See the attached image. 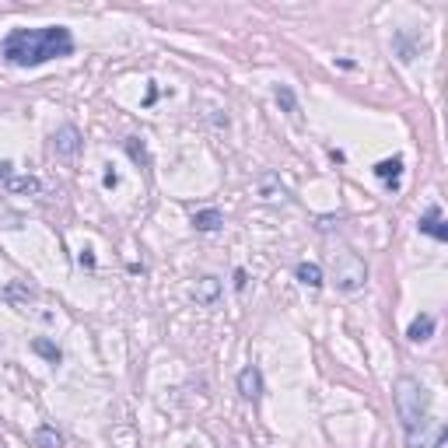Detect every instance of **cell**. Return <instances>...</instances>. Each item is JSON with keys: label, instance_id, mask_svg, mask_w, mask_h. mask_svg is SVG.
Listing matches in <instances>:
<instances>
[{"label": "cell", "instance_id": "7c38bea8", "mask_svg": "<svg viewBox=\"0 0 448 448\" xmlns=\"http://www.w3.org/2000/svg\"><path fill=\"white\" fill-rule=\"evenodd\" d=\"M375 175L396 189V186H400V175H403V158H385V162H378L375 165Z\"/></svg>", "mask_w": 448, "mask_h": 448}, {"label": "cell", "instance_id": "ac0fdd59", "mask_svg": "<svg viewBox=\"0 0 448 448\" xmlns=\"http://www.w3.org/2000/svg\"><path fill=\"white\" fill-rule=\"evenodd\" d=\"M126 155H130L133 162L147 165V151H144V144H137V137H130V140H126Z\"/></svg>", "mask_w": 448, "mask_h": 448}, {"label": "cell", "instance_id": "2e32d148", "mask_svg": "<svg viewBox=\"0 0 448 448\" xmlns=\"http://www.w3.org/2000/svg\"><path fill=\"white\" fill-rule=\"evenodd\" d=\"M32 350H36L39 358H46L49 365H60V361H63V354H60V347H56V343H49L46 336H36V340H32Z\"/></svg>", "mask_w": 448, "mask_h": 448}, {"label": "cell", "instance_id": "ba28073f", "mask_svg": "<svg viewBox=\"0 0 448 448\" xmlns=\"http://www.w3.org/2000/svg\"><path fill=\"white\" fill-rule=\"evenodd\" d=\"M217 294H221V281H217V277H200L197 284L189 287V298H193L197 305H214Z\"/></svg>", "mask_w": 448, "mask_h": 448}, {"label": "cell", "instance_id": "6da1fadb", "mask_svg": "<svg viewBox=\"0 0 448 448\" xmlns=\"http://www.w3.org/2000/svg\"><path fill=\"white\" fill-rule=\"evenodd\" d=\"M74 53V36L63 25H46V28H14L0 42V56L11 67H42L49 60L71 56Z\"/></svg>", "mask_w": 448, "mask_h": 448}, {"label": "cell", "instance_id": "5bb4252c", "mask_svg": "<svg viewBox=\"0 0 448 448\" xmlns=\"http://www.w3.org/2000/svg\"><path fill=\"white\" fill-rule=\"evenodd\" d=\"M259 189H263V200H291L287 189L281 186V179H277L274 172H266V175L259 179Z\"/></svg>", "mask_w": 448, "mask_h": 448}, {"label": "cell", "instance_id": "8992f818", "mask_svg": "<svg viewBox=\"0 0 448 448\" xmlns=\"http://www.w3.org/2000/svg\"><path fill=\"white\" fill-rule=\"evenodd\" d=\"M417 228H420L424 235H431L434 242H448V228H445V217H442V207L438 204L427 207V214L417 221Z\"/></svg>", "mask_w": 448, "mask_h": 448}, {"label": "cell", "instance_id": "8fae6325", "mask_svg": "<svg viewBox=\"0 0 448 448\" xmlns=\"http://www.w3.org/2000/svg\"><path fill=\"white\" fill-rule=\"evenodd\" d=\"M4 182H7V193H25V197H36L42 189V182L36 175H7Z\"/></svg>", "mask_w": 448, "mask_h": 448}, {"label": "cell", "instance_id": "3957f363", "mask_svg": "<svg viewBox=\"0 0 448 448\" xmlns=\"http://www.w3.org/2000/svg\"><path fill=\"white\" fill-rule=\"evenodd\" d=\"M333 270H336V287L340 291H361L368 284V266L358 252H350L347 245L340 252H333Z\"/></svg>", "mask_w": 448, "mask_h": 448}, {"label": "cell", "instance_id": "277c9868", "mask_svg": "<svg viewBox=\"0 0 448 448\" xmlns=\"http://www.w3.org/2000/svg\"><path fill=\"white\" fill-rule=\"evenodd\" d=\"M448 438V427L445 420H438V417H427L420 427H413L407 431V448H442Z\"/></svg>", "mask_w": 448, "mask_h": 448}, {"label": "cell", "instance_id": "9a60e30c", "mask_svg": "<svg viewBox=\"0 0 448 448\" xmlns=\"http://www.w3.org/2000/svg\"><path fill=\"white\" fill-rule=\"evenodd\" d=\"M274 98H277V105L284 109L287 116L298 123V98H294V91H291L287 84H277V88H274Z\"/></svg>", "mask_w": 448, "mask_h": 448}, {"label": "cell", "instance_id": "4fadbf2b", "mask_svg": "<svg viewBox=\"0 0 448 448\" xmlns=\"http://www.w3.org/2000/svg\"><path fill=\"white\" fill-rule=\"evenodd\" d=\"M294 277L305 287H323V266H319V263H298V266H294Z\"/></svg>", "mask_w": 448, "mask_h": 448}, {"label": "cell", "instance_id": "7402d4cb", "mask_svg": "<svg viewBox=\"0 0 448 448\" xmlns=\"http://www.w3.org/2000/svg\"><path fill=\"white\" fill-rule=\"evenodd\" d=\"M11 168H14V165H11V162H0V175L7 179V175H11Z\"/></svg>", "mask_w": 448, "mask_h": 448}, {"label": "cell", "instance_id": "7a4b0ae2", "mask_svg": "<svg viewBox=\"0 0 448 448\" xmlns=\"http://www.w3.org/2000/svg\"><path fill=\"white\" fill-rule=\"evenodd\" d=\"M392 400H396V413H400V420H403V434L413 431V427H420L427 417H431V392L417 382V378H396V385H392Z\"/></svg>", "mask_w": 448, "mask_h": 448}, {"label": "cell", "instance_id": "52a82bcc", "mask_svg": "<svg viewBox=\"0 0 448 448\" xmlns=\"http://www.w3.org/2000/svg\"><path fill=\"white\" fill-rule=\"evenodd\" d=\"M239 392H242L245 400H252V403L263 396V375H259L256 365H249L239 371Z\"/></svg>", "mask_w": 448, "mask_h": 448}, {"label": "cell", "instance_id": "9c48e42d", "mask_svg": "<svg viewBox=\"0 0 448 448\" xmlns=\"http://www.w3.org/2000/svg\"><path fill=\"white\" fill-rule=\"evenodd\" d=\"M434 326H438V323H434V316H427V312H424V316H417V319L410 323L407 340H410V343H424V340H431V336H434Z\"/></svg>", "mask_w": 448, "mask_h": 448}, {"label": "cell", "instance_id": "ffe728a7", "mask_svg": "<svg viewBox=\"0 0 448 448\" xmlns=\"http://www.w3.org/2000/svg\"><path fill=\"white\" fill-rule=\"evenodd\" d=\"M78 263H81V266H95V256H91V249H81Z\"/></svg>", "mask_w": 448, "mask_h": 448}, {"label": "cell", "instance_id": "44dd1931", "mask_svg": "<svg viewBox=\"0 0 448 448\" xmlns=\"http://www.w3.org/2000/svg\"><path fill=\"white\" fill-rule=\"evenodd\" d=\"M235 287H239V291L245 287V270H235Z\"/></svg>", "mask_w": 448, "mask_h": 448}, {"label": "cell", "instance_id": "d6986e66", "mask_svg": "<svg viewBox=\"0 0 448 448\" xmlns=\"http://www.w3.org/2000/svg\"><path fill=\"white\" fill-rule=\"evenodd\" d=\"M102 186H105V189H116V186H120V175H116V172L109 168V172L102 175Z\"/></svg>", "mask_w": 448, "mask_h": 448}, {"label": "cell", "instance_id": "e0dca14e", "mask_svg": "<svg viewBox=\"0 0 448 448\" xmlns=\"http://www.w3.org/2000/svg\"><path fill=\"white\" fill-rule=\"evenodd\" d=\"M32 442H36V448H60V445H63L60 431H56V427H49V424H42L39 431L32 434Z\"/></svg>", "mask_w": 448, "mask_h": 448}, {"label": "cell", "instance_id": "30bf717a", "mask_svg": "<svg viewBox=\"0 0 448 448\" xmlns=\"http://www.w3.org/2000/svg\"><path fill=\"white\" fill-rule=\"evenodd\" d=\"M221 224H224V214H221L217 207H204V210L193 214V228H197V231H217Z\"/></svg>", "mask_w": 448, "mask_h": 448}, {"label": "cell", "instance_id": "5b68a950", "mask_svg": "<svg viewBox=\"0 0 448 448\" xmlns=\"http://www.w3.org/2000/svg\"><path fill=\"white\" fill-rule=\"evenodd\" d=\"M53 151H56L60 158H74V155L81 151V133H78V126H60V130L53 133Z\"/></svg>", "mask_w": 448, "mask_h": 448}]
</instances>
